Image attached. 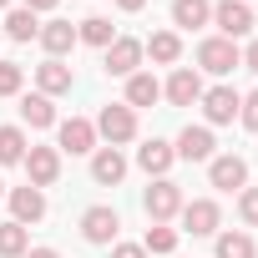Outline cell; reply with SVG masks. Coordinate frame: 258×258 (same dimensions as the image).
I'll return each mask as SVG.
<instances>
[{"label": "cell", "instance_id": "obj_1", "mask_svg": "<svg viewBox=\"0 0 258 258\" xmlns=\"http://www.w3.org/2000/svg\"><path fill=\"white\" fill-rule=\"evenodd\" d=\"M96 137H106V147H126V142L137 137V111L126 106V101L101 106V116H96Z\"/></svg>", "mask_w": 258, "mask_h": 258}, {"label": "cell", "instance_id": "obj_2", "mask_svg": "<svg viewBox=\"0 0 258 258\" xmlns=\"http://www.w3.org/2000/svg\"><path fill=\"white\" fill-rule=\"evenodd\" d=\"M198 66H203L208 76H233V71L243 66V51H238V41H223V36H208V41L198 46Z\"/></svg>", "mask_w": 258, "mask_h": 258}, {"label": "cell", "instance_id": "obj_3", "mask_svg": "<svg viewBox=\"0 0 258 258\" xmlns=\"http://www.w3.org/2000/svg\"><path fill=\"white\" fill-rule=\"evenodd\" d=\"M142 208H147L152 223H172V218L182 213V187H177L172 177H152V187L142 192Z\"/></svg>", "mask_w": 258, "mask_h": 258}, {"label": "cell", "instance_id": "obj_4", "mask_svg": "<svg viewBox=\"0 0 258 258\" xmlns=\"http://www.w3.org/2000/svg\"><path fill=\"white\" fill-rule=\"evenodd\" d=\"M213 26H218L223 41H238V36H248L258 26V16H253L248 0H218V6H213Z\"/></svg>", "mask_w": 258, "mask_h": 258}, {"label": "cell", "instance_id": "obj_5", "mask_svg": "<svg viewBox=\"0 0 258 258\" xmlns=\"http://www.w3.org/2000/svg\"><path fill=\"white\" fill-rule=\"evenodd\" d=\"M182 228L192 233V238H213L218 228H223V213H218V203L213 198H192V203H182Z\"/></svg>", "mask_w": 258, "mask_h": 258}, {"label": "cell", "instance_id": "obj_6", "mask_svg": "<svg viewBox=\"0 0 258 258\" xmlns=\"http://www.w3.org/2000/svg\"><path fill=\"white\" fill-rule=\"evenodd\" d=\"M208 182H213L218 192H243V187H248V162L233 157V152H223V157L208 162Z\"/></svg>", "mask_w": 258, "mask_h": 258}, {"label": "cell", "instance_id": "obj_7", "mask_svg": "<svg viewBox=\"0 0 258 258\" xmlns=\"http://www.w3.org/2000/svg\"><path fill=\"white\" fill-rule=\"evenodd\" d=\"M238 106H243V96H238L233 86H213V91H203V116H208V126H228V121L238 116Z\"/></svg>", "mask_w": 258, "mask_h": 258}, {"label": "cell", "instance_id": "obj_8", "mask_svg": "<svg viewBox=\"0 0 258 258\" xmlns=\"http://www.w3.org/2000/svg\"><path fill=\"white\" fill-rule=\"evenodd\" d=\"M26 172L31 187H51L61 177V147H26Z\"/></svg>", "mask_w": 258, "mask_h": 258}, {"label": "cell", "instance_id": "obj_9", "mask_svg": "<svg viewBox=\"0 0 258 258\" xmlns=\"http://www.w3.org/2000/svg\"><path fill=\"white\" fill-rule=\"evenodd\" d=\"M6 198H11V223L26 228V223H41V218H46V192H41V187L26 182V187H11Z\"/></svg>", "mask_w": 258, "mask_h": 258}, {"label": "cell", "instance_id": "obj_10", "mask_svg": "<svg viewBox=\"0 0 258 258\" xmlns=\"http://www.w3.org/2000/svg\"><path fill=\"white\" fill-rule=\"evenodd\" d=\"M116 228H121V218H116L106 203H96V208L81 213V238H86V243H116Z\"/></svg>", "mask_w": 258, "mask_h": 258}, {"label": "cell", "instance_id": "obj_11", "mask_svg": "<svg viewBox=\"0 0 258 258\" xmlns=\"http://www.w3.org/2000/svg\"><path fill=\"white\" fill-rule=\"evenodd\" d=\"M142 41H132V36H116L111 46H106V76H132L137 66H142Z\"/></svg>", "mask_w": 258, "mask_h": 258}, {"label": "cell", "instance_id": "obj_12", "mask_svg": "<svg viewBox=\"0 0 258 258\" xmlns=\"http://www.w3.org/2000/svg\"><path fill=\"white\" fill-rule=\"evenodd\" d=\"M56 132H61V152H71V157L96 152V121H86V116H66Z\"/></svg>", "mask_w": 258, "mask_h": 258}, {"label": "cell", "instance_id": "obj_13", "mask_svg": "<svg viewBox=\"0 0 258 258\" xmlns=\"http://www.w3.org/2000/svg\"><path fill=\"white\" fill-rule=\"evenodd\" d=\"M162 96H167L172 106H192V101H203V76H198L192 66H177V71L167 76Z\"/></svg>", "mask_w": 258, "mask_h": 258}, {"label": "cell", "instance_id": "obj_14", "mask_svg": "<svg viewBox=\"0 0 258 258\" xmlns=\"http://www.w3.org/2000/svg\"><path fill=\"white\" fill-rule=\"evenodd\" d=\"M172 152L187 157V162H213V126H182Z\"/></svg>", "mask_w": 258, "mask_h": 258}, {"label": "cell", "instance_id": "obj_15", "mask_svg": "<svg viewBox=\"0 0 258 258\" xmlns=\"http://www.w3.org/2000/svg\"><path fill=\"white\" fill-rule=\"evenodd\" d=\"M172 162H177V152H172V142H162V137H152V142L137 147V167H142L147 177H167Z\"/></svg>", "mask_w": 258, "mask_h": 258}, {"label": "cell", "instance_id": "obj_16", "mask_svg": "<svg viewBox=\"0 0 258 258\" xmlns=\"http://www.w3.org/2000/svg\"><path fill=\"white\" fill-rule=\"evenodd\" d=\"M91 177H96L101 187H116V182L126 177V157H121V147H96V152H91Z\"/></svg>", "mask_w": 258, "mask_h": 258}, {"label": "cell", "instance_id": "obj_17", "mask_svg": "<svg viewBox=\"0 0 258 258\" xmlns=\"http://www.w3.org/2000/svg\"><path fill=\"white\" fill-rule=\"evenodd\" d=\"M36 86H41V96H66L76 86V76H71L66 61H41L36 66Z\"/></svg>", "mask_w": 258, "mask_h": 258}, {"label": "cell", "instance_id": "obj_18", "mask_svg": "<svg viewBox=\"0 0 258 258\" xmlns=\"http://www.w3.org/2000/svg\"><path fill=\"white\" fill-rule=\"evenodd\" d=\"M36 41L46 46V56H51V61H61V56H66V51L76 46V26H71V21H46Z\"/></svg>", "mask_w": 258, "mask_h": 258}, {"label": "cell", "instance_id": "obj_19", "mask_svg": "<svg viewBox=\"0 0 258 258\" xmlns=\"http://www.w3.org/2000/svg\"><path fill=\"white\" fill-rule=\"evenodd\" d=\"M157 96H162V81L152 71H132V76H126V106H132V111L137 106H152Z\"/></svg>", "mask_w": 258, "mask_h": 258}, {"label": "cell", "instance_id": "obj_20", "mask_svg": "<svg viewBox=\"0 0 258 258\" xmlns=\"http://www.w3.org/2000/svg\"><path fill=\"white\" fill-rule=\"evenodd\" d=\"M213 21V0H172V26L182 31H198Z\"/></svg>", "mask_w": 258, "mask_h": 258}, {"label": "cell", "instance_id": "obj_21", "mask_svg": "<svg viewBox=\"0 0 258 258\" xmlns=\"http://www.w3.org/2000/svg\"><path fill=\"white\" fill-rule=\"evenodd\" d=\"M21 121L26 126H36V132H41V126H56V101L51 96H21Z\"/></svg>", "mask_w": 258, "mask_h": 258}, {"label": "cell", "instance_id": "obj_22", "mask_svg": "<svg viewBox=\"0 0 258 258\" xmlns=\"http://www.w3.org/2000/svg\"><path fill=\"white\" fill-rule=\"evenodd\" d=\"M76 41H86V46H101V51H106V46L116 41V26H111L106 16H86V21L76 26Z\"/></svg>", "mask_w": 258, "mask_h": 258}, {"label": "cell", "instance_id": "obj_23", "mask_svg": "<svg viewBox=\"0 0 258 258\" xmlns=\"http://www.w3.org/2000/svg\"><path fill=\"white\" fill-rule=\"evenodd\" d=\"M142 51H147L157 66H172V61L182 56V41H177V31H157L152 41H142Z\"/></svg>", "mask_w": 258, "mask_h": 258}, {"label": "cell", "instance_id": "obj_24", "mask_svg": "<svg viewBox=\"0 0 258 258\" xmlns=\"http://www.w3.org/2000/svg\"><path fill=\"white\" fill-rule=\"evenodd\" d=\"M26 253H31V228L0 223V258H26Z\"/></svg>", "mask_w": 258, "mask_h": 258}, {"label": "cell", "instance_id": "obj_25", "mask_svg": "<svg viewBox=\"0 0 258 258\" xmlns=\"http://www.w3.org/2000/svg\"><path fill=\"white\" fill-rule=\"evenodd\" d=\"M26 132L21 126H0V167H16V162H26Z\"/></svg>", "mask_w": 258, "mask_h": 258}, {"label": "cell", "instance_id": "obj_26", "mask_svg": "<svg viewBox=\"0 0 258 258\" xmlns=\"http://www.w3.org/2000/svg\"><path fill=\"white\" fill-rule=\"evenodd\" d=\"M218 238V258H258V248H253V238L248 233H213Z\"/></svg>", "mask_w": 258, "mask_h": 258}, {"label": "cell", "instance_id": "obj_27", "mask_svg": "<svg viewBox=\"0 0 258 258\" xmlns=\"http://www.w3.org/2000/svg\"><path fill=\"white\" fill-rule=\"evenodd\" d=\"M6 36H11V41H36V36H41L36 11H26V6H21V11H11V16H6Z\"/></svg>", "mask_w": 258, "mask_h": 258}, {"label": "cell", "instance_id": "obj_28", "mask_svg": "<svg viewBox=\"0 0 258 258\" xmlns=\"http://www.w3.org/2000/svg\"><path fill=\"white\" fill-rule=\"evenodd\" d=\"M142 248H147V253H172V248H177V228L152 223V228H147V238H142Z\"/></svg>", "mask_w": 258, "mask_h": 258}, {"label": "cell", "instance_id": "obj_29", "mask_svg": "<svg viewBox=\"0 0 258 258\" xmlns=\"http://www.w3.org/2000/svg\"><path fill=\"white\" fill-rule=\"evenodd\" d=\"M21 86H26V71L16 61H0V96H16Z\"/></svg>", "mask_w": 258, "mask_h": 258}, {"label": "cell", "instance_id": "obj_30", "mask_svg": "<svg viewBox=\"0 0 258 258\" xmlns=\"http://www.w3.org/2000/svg\"><path fill=\"white\" fill-rule=\"evenodd\" d=\"M238 218H243L248 228H258V187H243V192H238Z\"/></svg>", "mask_w": 258, "mask_h": 258}, {"label": "cell", "instance_id": "obj_31", "mask_svg": "<svg viewBox=\"0 0 258 258\" xmlns=\"http://www.w3.org/2000/svg\"><path fill=\"white\" fill-rule=\"evenodd\" d=\"M238 121L248 126V132H258V91H248V96H243V106H238Z\"/></svg>", "mask_w": 258, "mask_h": 258}, {"label": "cell", "instance_id": "obj_32", "mask_svg": "<svg viewBox=\"0 0 258 258\" xmlns=\"http://www.w3.org/2000/svg\"><path fill=\"white\" fill-rule=\"evenodd\" d=\"M111 258H147L142 243H111Z\"/></svg>", "mask_w": 258, "mask_h": 258}, {"label": "cell", "instance_id": "obj_33", "mask_svg": "<svg viewBox=\"0 0 258 258\" xmlns=\"http://www.w3.org/2000/svg\"><path fill=\"white\" fill-rule=\"evenodd\" d=\"M243 66L258 76V41H248V51H243Z\"/></svg>", "mask_w": 258, "mask_h": 258}, {"label": "cell", "instance_id": "obj_34", "mask_svg": "<svg viewBox=\"0 0 258 258\" xmlns=\"http://www.w3.org/2000/svg\"><path fill=\"white\" fill-rule=\"evenodd\" d=\"M61 0H26V11H56Z\"/></svg>", "mask_w": 258, "mask_h": 258}, {"label": "cell", "instance_id": "obj_35", "mask_svg": "<svg viewBox=\"0 0 258 258\" xmlns=\"http://www.w3.org/2000/svg\"><path fill=\"white\" fill-rule=\"evenodd\" d=\"M26 258H61V253H56V248H31Z\"/></svg>", "mask_w": 258, "mask_h": 258}, {"label": "cell", "instance_id": "obj_36", "mask_svg": "<svg viewBox=\"0 0 258 258\" xmlns=\"http://www.w3.org/2000/svg\"><path fill=\"white\" fill-rule=\"evenodd\" d=\"M116 6H121L126 16H132V11H142V6H147V0H116Z\"/></svg>", "mask_w": 258, "mask_h": 258}, {"label": "cell", "instance_id": "obj_37", "mask_svg": "<svg viewBox=\"0 0 258 258\" xmlns=\"http://www.w3.org/2000/svg\"><path fill=\"white\" fill-rule=\"evenodd\" d=\"M6 6H11V0H0V11H6Z\"/></svg>", "mask_w": 258, "mask_h": 258}, {"label": "cell", "instance_id": "obj_38", "mask_svg": "<svg viewBox=\"0 0 258 258\" xmlns=\"http://www.w3.org/2000/svg\"><path fill=\"white\" fill-rule=\"evenodd\" d=\"M0 198H6V182H0Z\"/></svg>", "mask_w": 258, "mask_h": 258}]
</instances>
